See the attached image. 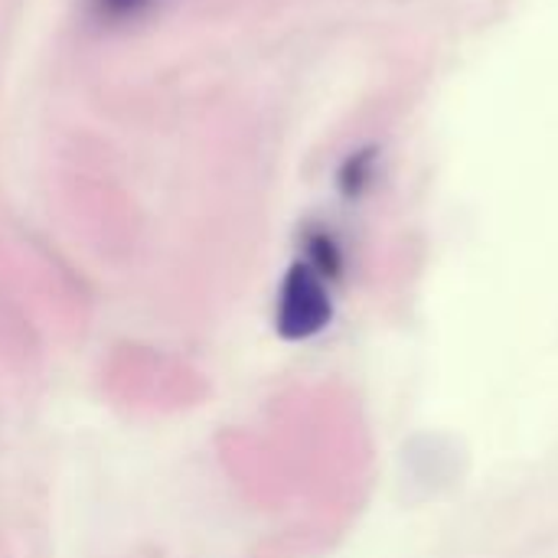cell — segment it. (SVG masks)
Masks as SVG:
<instances>
[{
  "label": "cell",
  "instance_id": "6da1fadb",
  "mask_svg": "<svg viewBox=\"0 0 558 558\" xmlns=\"http://www.w3.org/2000/svg\"><path fill=\"white\" fill-rule=\"evenodd\" d=\"M327 317H330V301L317 271L311 265H294L278 291V311H275L278 333L288 340H304L317 333L327 324Z\"/></svg>",
  "mask_w": 558,
  "mask_h": 558
},
{
  "label": "cell",
  "instance_id": "7a4b0ae2",
  "mask_svg": "<svg viewBox=\"0 0 558 558\" xmlns=\"http://www.w3.org/2000/svg\"><path fill=\"white\" fill-rule=\"evenodd\" d=\"M98 16L105 20H128V16H137L144 7H150V0H92Z\"/></svg>",
  "mask_w": 558,
  "mask_h": 558
}]
</instances>
